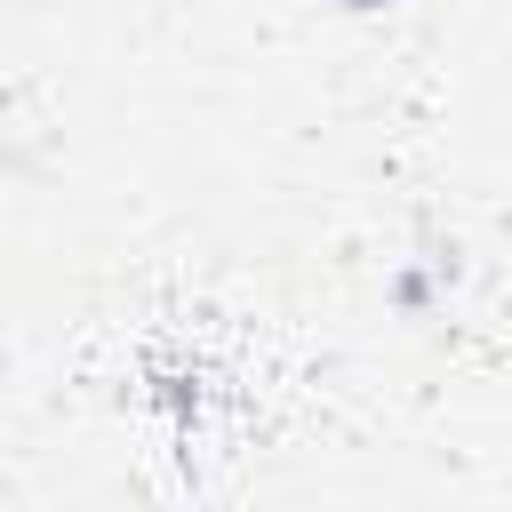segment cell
Returning a JSON list of instances; mask_svg holds the SVG:
<instances>
[{"label":"cell","mask_w":512,"mask_h":512,"mask_svg":"<svg viewBox=\"0 0 512 512\" xmlns=\"http://www.w3.org/2000/svg\"><path fill=\"white\" fill-rule=\"evenodd\" d=\"M344 8H384V0H344Z\"/></svg>","instance_id":"obj_1"}]
</instances>
